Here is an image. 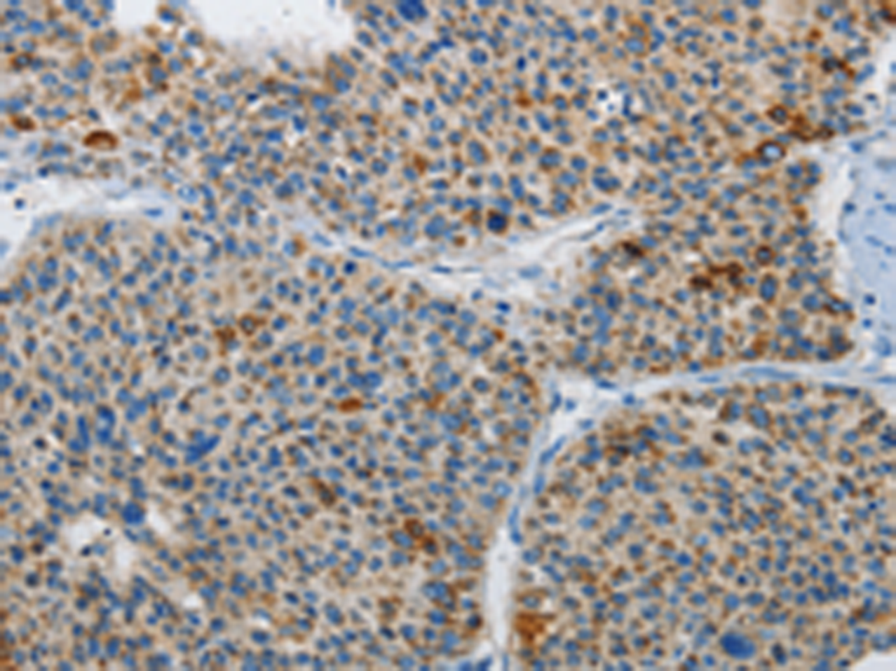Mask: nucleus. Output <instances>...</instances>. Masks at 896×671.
<instances>
[{
  "label": "nucleus",
  "instance_id": "nucleus-1",
  "mask_svg": "<svg viewBox=\"0 0 896 671\" xmlns=\"http://www.w3.org/2000/svg\"><path fill=\"white\" fill-rule=\"evenodd\" d=\"M721 644H723V647H725V651L729 655L737 656V658H747V659H749L756 652L754 643L750 642L749 639L742 637V635H738V634H728V635H725V637H723V640H721Z\"/></svg>",
  "mask_w": 896,
  "mask_h": 671
}]
</instances>
